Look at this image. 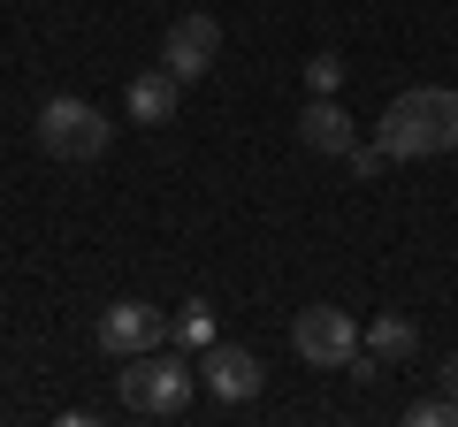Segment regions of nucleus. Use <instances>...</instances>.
Returning <instances> with one entry per match:
<instances>
[{"instance_id": "f257e3e1", "label": "nucleus", "mask_w": 458, "mask_h": 427, "mask_svg": "<svg viewBox=\"0 0 458 427\" xmlns=\"http://www.w3.org/2000/svg\"><path fill=\"white\" fill-rule=\"evenodd\" d=\"M382 153L390 161H436V153H458V92L451 84H412L382 107Z\"/></svg>"}, {"instance_id": "f03ea898", "label": "nucleus", "mask_w": 458, "mask_h": 427, "mask_svg": "<svg viewBox=\"0 0 458 427\" xmlns=\"http://www.w3.org/2000/svg\"><path fill=\"white\" fill-rule=\"evenodd\" d=\"M191 389H199V366L183 351H138L114 374V397H123L131 420H183L191 412Z\"/></svg>"}, {"instance_id": "7ed1b4c3", "label": "nucleus", "mask_w": 458, "mask_h": 427, "mask_svg": "<svg viewBox=\"0 0 458 427\" xmlns=\"http://www.w3.org/2000/svg\"><path fill=\"white\" fill-rule=\"evenodd\" d=\"M38 146H47L54 161H99V153L114 146V122L99 115L92 99L62 92V99H47V107H38Z\"/></svg>"}, {"instance_id": "20e7f679", "label": "nucleus", "mask_w": 458, "mask_h": 427, "mask_svg": "<svg viewBox=\"0 0 458 427\" xmlns=\"http://www.w3.org/2000/svg\"><path fill=\"white\" fill-rule=\"evenodd\" d=\"M360 344H367V329H360L344 306H306V313L291 321V351H298L306 366H321V374H344V359H352Z\"/></svg>"}, {"instance_id": "39448f33", "label": "nucleus", "mask_w": 458, "mask_h": 427, "mask_svg": "<svg viewBox=\"0 0 458 427\" xmlns=\"http://www.w3.org/2000/svg\"><path fill=\"white\" fill-rule=\"evenodd\" d=\"M92 336H99L107 359H138V351H161V344H168V313L146 306V297H114V306L99 313Z\"/></svg>"}, {"instance_id": "423d86ee", "label": "nucleus", "mask_w": 458, "mask_h": 427, "mask_svg": "<svg viewBox=\"0 0 458 427\" xmlns=\"http://www.w3.org/2000/svg\"><path fill=\"white\" fill-rule=\"evenodd\" d=\"M199 389H207L214 405H252V397L267 389L260 351H245V344H207V351H199Z\"/></svg>"}, {"instance_id": "0eeeda50", "label": "nucleus", "mask_w": 458, "mask_h": 427, "mask_svg": "<svg viewBox=\"0 0 458 427\" xmlns=\"http://www.w3.org/2000/svg\"><path fill=\"white\" fill-rule=\"evenodd\" d=\"M214 62H222V23H214L207 8H191V16L168 23V38H161V69H176L183 84H199Z\"/></svg>"}, {"instance_id": "6e6552de", "label": "nucleus", "mask_w": 458, "mask_h": 427, "mask_svg": "<svg viewBox=\"0 0 458 427\" xmlns=\"http://www.w3.org/2000/svg\"><path fill=\"white\" fill-rule=\"evenodd\" d=\"M176 99H183V77H176V69H138L131 92H123V107H131L138 130H161V122H176Z\"/></svg>"}, {"instance_id": "1a4fd4ad", "label": "nucleus", "mask_w": 458, "mask_h": 427, "mask_svg": "<svg viewBox=\"0 0 458 427\" xmlns=\"http://www.w3.org/2000/svg\"><path fill=\"white\" fill-rule=\"evenodd\" d=\"M298 138H306V153H328V161H344V153L360 146V122L336 107V92L328 99H306V115H298Z\"/></svg>"}, {"instance_id": "9d476101", "label": "nucleus", "mask_w": 458, "mask_h": 427, "mask_svg": "<svg viewBox=\"0 0 458 427\" xmlns=\"http://www.w3.org/2000/svg\"><path fill=\"white\" fill-rule=\"evenodd\" d=\"M367 351H375L382 366H405L412 351H420V329H412L405 313H375V321H367Z\"/></svg>"}, {"instance_id": "9b49d317", "label": "nucleus", "mask_w": 458, "mask_h": 427, "mask_svg": "<svg viewBox=\"0 0 458 427\" xmlns=\"http://www.w3.org/2000/svg\"><path fill=\"white\" fill-rule=\"evenodd\" d=\"M168 344H176V351H207V344H222V336H214V306H207V297H191V306L168 313Z\"/></svg>"}, {"instance_id": "f8f14e48", "label": "nucleus", "mask_w": 458, "mask_h": 427, "mask_svg": "<svg viewBox=\"0 0 458 427\" xmlns=\"http://www.w3.org/2000/svg\"><path fill=\"white\" fill-rule=\"evenodd\" d=\"M405 420H412V427H458V397H443V389H436V397H420Z\"/></svg>"}, {"instance_id": "ddd939ff", "label": "nucleus", "mask_w": 458, "mask_h": 427, "mask_svg": "<svg viewBox=\"0 0 458 427\" xmlns=\"http://www.w3.org/2000/svg\"><path fill=\"white\" fill-rule=\"evenodd\" d=\"M336 84H344V62H336V54H313V62H306V92H313V99H328Z\"/></svg>"}, {"instance_id": "4468645a", "label": "nucleus", "mask_w": 458, "mask_h": 427, "mask_svg": "<svg viewBox=\"0 0 458 427\" xmlns=\"http://www.w3.org/2000/svg\"><path fill=\"white\" fill-rule=\"evenodd\" d=\"M382 161H390V153H382V138H360V146L344 153V168H352V176H382Z\"/></svg>"}, {"instance_id": "2eb2a0df", "label": "nucleus", "mask_w": 458, "mask_h": 427, "mask_svg": "<svg viewBox=\"0 0 458 427\" xmlns=\"http://www.w3.org/2000/svg\"><path fill=\"white\" fill-rule=\"evenodd\" d=\"M443 397H458V351L443 359Z\"/></svg>"}]
</instances>
